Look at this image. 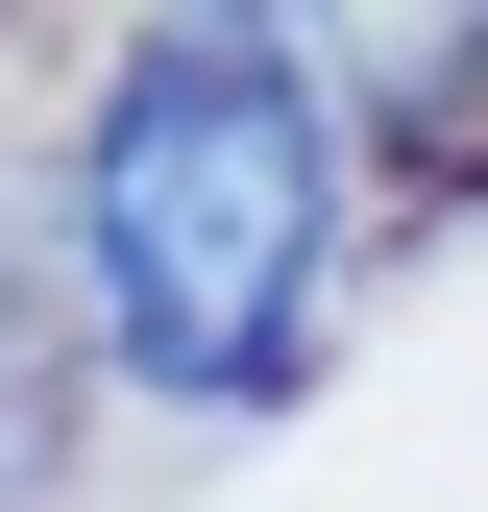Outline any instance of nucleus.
Wrapping results in <instances>:
<instances>
[{
    "mask_svg": "<svg viewBox=\"0 0 488 512\" xmlns=\"http://www.w3.org/2000/svg\"><path fill=\"white\" fill-rule=\"evenodd\" d=\"M98 317L147 391H293V317H318V220H342V147H318V49L293 25H122L98 74Z\"/></svg>",
    "mask_w": 488,
    "mask_h": 512,
    "instance_id": "obj_1",
    "label": "nucleus"
},
{
    "mask_svg": "<svg viewBox=\"0 0 488 512\" xmlns=\"http://www.w3.org/2000/svg\"><path fill=\"white\" fill-rule=\"evenodd\" d=\"M25 488H49V342L0 317V512H25Z\"/></svg>",
    "mask_w": 488,
    "mask_h": 512,
    "instance_id": "obj_2",
    "label": "nucleus"
}]
</instances>
